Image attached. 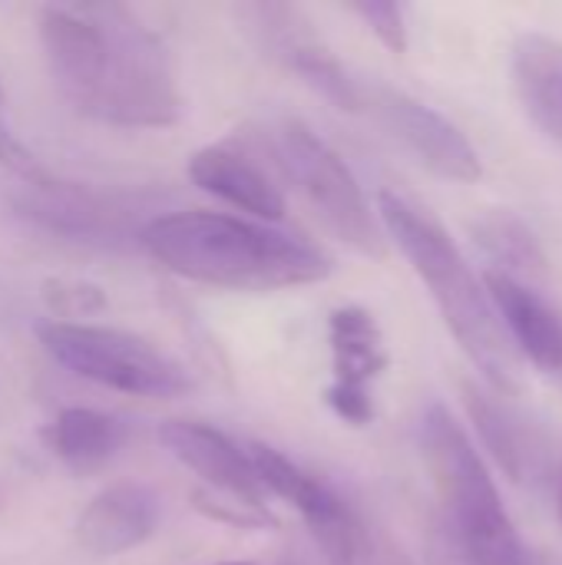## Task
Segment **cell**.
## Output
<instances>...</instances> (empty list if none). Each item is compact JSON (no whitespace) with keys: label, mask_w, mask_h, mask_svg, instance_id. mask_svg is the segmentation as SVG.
<instances>
[{"label":"cell","mask_w":562,"mask_h":565,"mask_svg":"<svg viewBox=\"0 0 562 565\" xmlns=\"http://www.w3.org/2000/svg\"><path fill=\"white\" fill-rule=\"evenodd\" d=\"M136 242L166 271L212 288L282 291L331 275V258L315 242L225 212L156 215Z\"/></svg>","instance_id":"1"},{"label":"cell","mask_w":562,"mask_h":565,"mask_svg":"<svg viewBox=\"0 0 562 565\" xmlns=\"http://www.w3.org/2000/svg\"><path fill=\"white\" fill-rule=\"evenodd\" d=\"M417 444L437 513L427 530L431 565H537L517 533L480 450L441 401L427 404Z\"/></svg>","instance_id":"2"},{"label":"cell","mask_w":562,"mask_h":565,"mask_svg":"<svg viewBox=\"0 0 562 565\" xmlns=\"http://www.w3.org/2000/svg\"><path fill=\"white\" fill-rule=\"evenodd\" d=\"M378 218L384 235L401 248V255L424 281L460 351L484 371L494 387L507 391L513 384L507 334L484 291V281L470 271L450 232L431 212L391 189L378 192Z\"/></svg>","instance_id":"3"},{"label":"cell","mask_w":562,"mask_h":565,"mask_svg":"<svg viewBox=\"0 0 562 565\" xmlns=\"http://www.w3.org/2000/svg\"><path fill=\"white\" fill-rule=\"evenodd\" d=\"M89 10L103 26L106 50L96 86L79 113L126 129L176 126L182 93L162 36L123 3H89Z\"/></svg>","instance_id":"4"},{"label":"cell","mask_w":562,"mask_h":565,"mask_svg":"<svg viewBox=\"0 0 562 565\" xmlns=\"http://www.w3.org/2000/svg\"><path fill=\"white\" fill-rule=\"evenodd\" d=\"M268 149L278 172L301 195L311 215L351 252L364 258H384L388 238L378 212L371 209L361 182L348 162L301 119L288 116L272 129Z\"/></svg>","instance_id":"5"},{"label":"cell","mask_w":562,"mask_h":565,"mask_svg":"<svg viewBox=\"0 0 562 565\" xmlns=\"http://www.w3.org/2000/svg\"><path fill=\"white\" fill-rule=\"evenodd\" d=\"M43 351L70 374L93 381L106 391L129 397H182L192 381L179 361L119 328L79 324V321H43L36 324Z\"/></svg>","instance_id":"6"},{"label":"cell","mask_w":562,"mask_h":565,"mask_svg":"<svg viewBox=\"0 0 562 565\" xmlns=\"http://www.w3.org/2000/svg\"><path fill=\"white\" fill-rule=\"evenodd\" d=\"M248 460L258 473V483L265 493L285 500L291 510H298V516L305 520V533L308 540L331 559L335 565H358L368 540H364V526L354 516V510L318 477L305 473L298 463H291L285 454H278L275 447L265 444H252Z\"/></svg>","instance_id":"7"},{"label":"cell","mask_w":562,"mask_h":565,"mask_svg":"<svg viewBox=\"0 0 562 565\" xmlns=\"http://www.w3.org/2000/svg\"><path fill=\"white\" fill-rule=\"evenodd\" d=\"M242 30L258 43L265 56L298 73L315 93L344 113L364 109V83H358L341 60L315 36L311 23L298 7L288 3H248L238 10Z\"/></svg>","instance_id":"8"},{"label":"cell","mask_w":562,"mask_h":565,"mask_svg":"<svg viewBox=\"0 0 562 565\" xmlns=\"http://www.w3.org/2000/svg\"><path fill=\"white\" fill-rule=\"evenodd\" d=\"M364 109H371L374 122L437 179L470 185L484 175L480 152L467 132L411 93L394 86H364Z\"/></svg>","instance_id":"9"},{"label":"cell","mask_w":562,"mask_h":565,"mask_svg":"<svg viewBox=\"0 0 562 565\" xmlns=\"http://www.w3.org/2000/svg\"><path fill=\"white\" fill-rule=\"evenodd\" d=\"M331 344V384L325 391L328 407L351 427H368L374 420L371 384L388 367V351L378 321L358 308H338L328 318Z\"/></svg>","instance_id":"10"},{"label":"cell","mask_w":562,"mask_h":565,"mask_svg":"<svg viewBox=\"0 0 562 565\" xmlns=\"http://www.w3.org/2000/svg\"><path fill=\"white\" fill-rule=\"evenodd\" d=\"M156 437L182 467H189L205 483V490L265 507L268 493L262 490L248 454L229 434L199 420H166L159 424Z\"/></svg>","instance_id":"11"},{"label":"cell","mask_w":562,"mask_h":565,"mask_svg":"<svg viewBox=\"0 0 562 565\" xmlns=\"http://www.w3.org/2000/svg\"><path fill=\"white\" fill-rule=\"evenodd\" d=\"M17 209L36 225L76 242H123L129 235L139 238L129 205L63 179L53 189H26L17 195Z\"/></svg>","instance_id":"12"},{"label":"cell","mask_w":562,"mask_h":565,"mask_svg":"<svg viewBox=\"0 0 562 565\" xmlns=\"http://www.w3.org/2000/svg\"><path fill=\"white\" fill-rule=\"evenodd\" d=\"M159 526V497L152 487L119 480L99 490L76 520V543L93 559H113L142 546Z\"/></svg>","instance_id":"13"},{"label":"cell","mask_w":562,"mask_h":565,"mask_svg":"<svg viewBox=\"0 0 562 565\" xmlns=\"http://www.w3.org/2000/svg\"><path fill=\"white\" fill-rule=\"evenodd\" d=\"M189 179L205 195H215L219 202L258 218L262 225L282 222L288 212L285 192L278 182L258 166L248 152L235 149L232 142L205 146L189 159Z\"/></svg>","instance_id":"14"},{"label":"cell","mask_w":562,"mask_h":565,"mask_svg":"<svg viewBox=\"0 0 562 565\" xmlns=\"http://www.w3.org/2000/svg\"><path fill=\"white\" fill-rule=\"evenodd\" d=\"M484 291L500 318L503 334L523 351V358L543 374H562L560 315L527 281L507 278L500 271L484 275Z\"/></svg>","instance_id":"15"},{"label":"cell","mask_w":562,"mask_h":565,"mask_svg":"<svg viewBox=\"0 0 562 565\" xmlns=\"http://www.w3.org/2000/svg\"><path fill=\"white\" fill-rule=\"evenodd\" d=\"M464 404L487 454L513 483H530L543 473L547 450L533 424H527L510 404H503L490 387L480 384L464 381Z\"/></svg>","instance_id":"16"},{"label":"cell","mask_w":562,"mask_h":565,"mask_svg":"<svg viewBox=\"0 0 562 565\" xmlns=\"http://www.w3.org/2000/svg\"><path fill=\"white\" fill-rule=\"evenodd\" d=\"M510 79L530 122L562 146V40L523 33L510 50Z\"/></svg>","instance_id":"17"},{"label":"cell","mask_w":562,"mask_h":565,"mask_svg":"<svg viewBox=\"0 0 562 565\" xmlns=\"http://www.w3.org/2000/svg\"><path fill=\"white\" fill-rule=\"evenodd\" d=\"M129 430L119 417L93 407H66L43 430V447L76 477L103 470L126 444Z\"/></svg>","instance_id":"18"},{"label":"cell","mask_w":562,"mask_h":565,"mask_svg":"<svg viewBox=\"0 0 562 565\" xmlns=\"http://www.w3.org/2000/svg\"><path fill=\"white\" fill-rule=\"evenodd\" d=\"M474 235H477V245L494 262L490 271L527 281L547 268V255H543L537 235L527 228L523 218H517L503 209H490L480 222H474Z\"/></svg>","instance_id":"19"},{"label":"cell","mask_w":562,"mask_h":565,"mask_svg":"<svg viewBox=\"0 0 562 565\" xmlns=\"http://www.w3.org/2000/svg\"><path fill=\"white\" fill-rule=\"evenodd\" d=\"M192 507L215 520V523H229L235 530H265L275 523V516L265 510V507H255V503H242V500H232V497H222V493H212V490H195L192 493Z\"/></svg>","instance_id":"20"},{"label":"cell","mask_w":562,"mask_h":565,"mask_svg":"<svg viewBox=\"0 0 562 565\" xmlns=\"http://www.w3.org/2000/svg\"><path fill=\"white\" fill-rule=\"evenodd\" d=\"M43 301L53 311V321L60 318H86L93 311L106 308V298L96 285L86 281H46L43 285Z\"/></svg>","instance_id":"21"},{"label":"cell","mask_w":562,"mask_h":565,"mask_svg":"<svg viewBox=\"0 0 562 565\" xmlns=\"http://www.w3.org/2000/svg\"><path fill=\"white\" fill-rule=\"evenodd\" d=\"M0 166L7 169V172H13L20 182H23V189H53L60 179L10 132V126H7V119L0 116Z\"/></svg>","instance_id":"22"},{"label":"cell","mask_w":562,"mask_h":565,"mask_svg":"<svg viewBox=\"0 0 562 565\" xmlns=\"http://www.w3.org/2000/svg\"><path fill=\"white\" fill-rule=\"evenodd\" d=\"M351 10L368 23V30L394 56L407 53V23H404V10L397 3H391V0H361V3H351Z\"/></svg>","instance_id":"23"},{"label":"cell","mask_w":562,"mask_h":565,"mask_svg":"<svg viewBox=\"0 0 562 565\" xmlns=\"http://www.w3.org/2000/svg\"><path fill=\"white\" fill-rule=\"evenodd\" d=\"M282 565H335L311 540L305 543V550H295L291 556H285V563Z\"/></svg>","instance_id":"24"},{"label":"cell","mask_w":562,"mask_h":565,"mask_svg":"<svg viewBox=\"0 0 562 565\" xmlns=\"http://www.w3.org/2000/svg\"><path fill=\"white\" fill-rule=\"evenodd\" d=\"M556 510H560V523H562V467H560V480H556Z\"/></svg>","instance_id":"25"},{"label":"cell","mask_w":562,"mask_h":565,"mask_svg":"<svg viewBox=\"0 0 562 565\" xmlns=\"http://www.w3.org/2000/svg\"><path fill=\"white\" fill-rule=\"evenodd\" d=\"M219 565H252V563H219Z\"/></svg>","instance_id":"26"},{"label":"cell","mask_w":562,"mask_h":565,"mask_svg":"<svg viewBox=\"0 0 562 565\" xmlns=\"http://www.w3.org/2000/svg\"><path fill=\"white\" fill-rule=\"evenodd\" d=\"M0 103H3V89H0Z\"/></svg>","instance_id":"27"}]
</instances>
